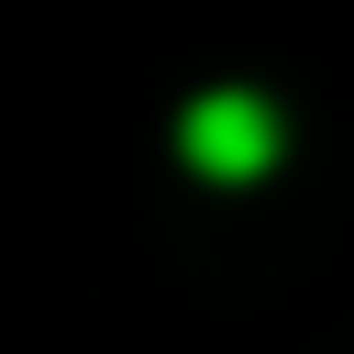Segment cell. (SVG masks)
Masks as SVG:
<instances>
[{
  "instance_id": "obj_1",
  "label": "cell",
  "mask_w": 354,
  "mask_h": 354,
  "mask_svg": "<svg viewBox=\"0 0 354 354\" xmlns=\"http://www.w3.org/2000/svg\"><path fill=\"white\" fill-rule=\"evenodd\" d=\"M277 155H288V122H277L266 88H199V100L177 111V166L210 177V188H243V177H266Z\"/></svg>"
}]
</instances>
